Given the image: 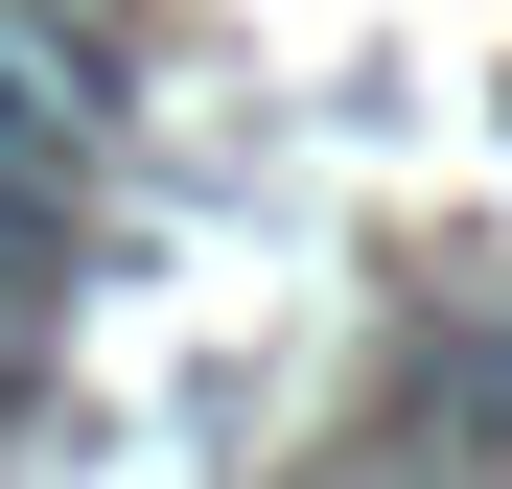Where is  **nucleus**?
Returning a JSON list of instances; mask_svg holds the SVG:
<instances>
[{
	"label": "nucleus",
	"mask_w": 512,
	"mask_h": 489,
	"mask_svg": "<svg viewBox=\"0 0 512 489\" xmlns=\"http://www.w3.org/2000/svg\"><path fill=\"white\" fill-rule=\"evenodd\" d=\"M47 257H70V187H24V163H0V350H24V303H47Z\"/></svg>",
	"instance_id": "obj_2"
},
{
	"label": "nucleus",
	"mask_w": 512,
	"mask_h": 489,
	"mask_svg": "<svg viewBox=\"0 0 512 489\" xmlns=\"http://www.w3.org/2000/svg\"><path fill=\"white\" fill-rule=\"evenodd\" d=\"M94 140H117V70L70 0H0V163L24 187H94Z\"/></svg>",
	"instance_id": "obj_1"
}]
</instances>
